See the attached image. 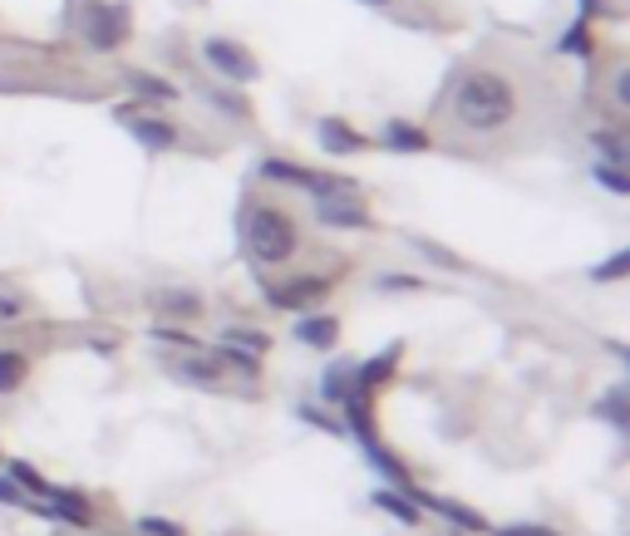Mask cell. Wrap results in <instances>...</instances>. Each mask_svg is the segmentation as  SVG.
Returning a JSON list of instances; mask_svg holds the SVG:
<instances>
[{"label":"cell","mask_w":630,"mask_h":536,"mask_svg":"<svg viewBox=\"0 0 630 536\" xmlns=\"http://www.w3.org/2000/svg\"><path fill=\"white\" fill-rule=\"evenodd\" d=\"M518 84H512L502 70H488V64H473V70L458 74L453 94H449V113L453 123L463 133H478V139H488V133H502L518 123Z\"/></svg>","instance_id":"1"},{"label":"cell","mask_w":630,"mask_h":536,"mask_svg":"<svg viewBox=\"0 0 630 536\" xmlns=\"http://www.w3.org/2000/svg\"><path fill=\"white\" fill-rule=\"evenodd\" d=\"M242 246L257 266H291L296 251H301V226L296 216L277 208V202L247 198L242 208Z\"/></svg>","instance_id":"2"},{"label":"cell","mask_w":630,"mask_h":536,"mask_svg":"<svg viewBox=\"0 0 630 536\" xmlns=\"http://www.w3.org/2000/svg\"><path fill=\"white\" fill-rule=\"evenodd\" d=\"M79 36H84V44L99 54L123 50L133 36V10L119 6V0H89L84 16H79Z\"/></svg>","instance_id":"3"},{"label":"cell","mask_w":630,"mask_h":536,"mask_svg":"<svg viewBox=\"0 0 630 536\" xmlns=\"http://www.w3.org/2000/svg\"><path fill=\"white\" fill-rule=\"evenodd\" d=\"M202 64H208V70H217L222 79H232V84H251V79L261 74V64L251 60L247 44H237V40H227V36L202 40Z\"/></svg>","instance_id":"4"},{"label":"cell","mask_w":630,"mask_h":536,"mask_svg":"<svg viewBox=\"0 0 630 536\" xmlns=\"http://www.w3.org/2000/svg\"><path fill=\"white\" fill-rule=\"evenodd\" d=\"M326 295H330L326 276H291V281H281V286H267V301L277 305V311H296V315L316 311Z\"/></svg>","instance_id":"5"},{"label":"cell","mask_w":630,"mask_h":536,"mask_svg":"<svg viewBox=\"0 0 630 536\" xmlns=\"http://www.w3.org/2000/svg\"><path fill=\"white\" fill-rule=\"evenodd\" d=\"M316 222L336 226V232H364L370 212H364L360 192H336V198H316Z\"/></svg>","instance_id":"6"},{"label":"cell","mask_w":630,"mask_h":536,"mask_svg":"<svg viewBox=\"0 0 630 536\" xmlns=\"http://www.w3.org/2000/svg\"><path fill=\"white\" fill-rule=\"evenodd\" d=\"M404 493L419 502V512H433V517H443V522H449V527H458V532H473V536L492 532L483 512L463 507V502H453V497H439V493H414V487H404Z\"/></svg>","instance_id":"7"},{"label":"cell","mask_w":630,"mask_h":536,"mask_svg":"<svg viewBox=\"0 0 630 536\" xmlns=\"http://www.w3.org/2000/svg\"><path fill=\"white\" fill-rule=\"evenodd\" d=\"M119 123H129L133 139L143 148H153V153L178 148V123H168V119H153V113H139V109H119Z\"/></svg>","instance_id":"8"},{"label":"cell","mask_w":630,"mask_h":536,"mask_svg":"<svg viewBox=\"0 0 630 536\" xmlns=\"http://www.w3.org/2000/svg\"><path fill=\"white\" fill-rule=\"evenodd\" d=\"M399 360H404V345H389V350H380V355H374V360L354 364V390H360V394H374V390H384V384L394 380Z\"/></svg>","instance_id":"9"},{"label":"cell","mask_w":630,"mask_h":536,"mask_svg":"<svg viewBox=\"0 0 630 536\" xmlns=\"http://www.w3.org/2000/svg\"><path fill=\"white\" fill-rule=\"evenodd\" d=\"M40 517L70 522V527H94V507H89V497L84 493H70V487H54L50 507H40Z\"/></svg>","instance_id":"10"},{"label":"cell","mask_w":630,"mask_h":536,"mask_svg":"<svg viewBox=\"0 0 630 536\" xmlns=\"http://www.w3.org/2000/svg\"><path fill=\"white\" fill-rule=\"evenodd\" d=\"M153 305L163 321H198L202 311H208V301H202L198 291L188 286H168V291H153Z\"/></svg>","instance_id":"11"},{"label":"cell","mask_w":630,"mask_h":536,"mask_svg":"<svg viewBox=\"0 0 630 536\" xmlns=\"http://www.w3.org/2000/svg\"><path fill=\"white\" fill-rule=\"evenodd\" d=\"M340 408H346L354 438H360L364 448H380V424H374V394H360V390H354Z\"/></svg>","instance_id":"12"},{"label":"cell","mask_w":630,"mask_h":536,"mask_svg":"<svg viewBox=\"0 0 630 536\" xmlns=\"http://www.w3.org/2000/svg\"><path fill=\"white\" fill-rule=\"evenodd\" d=\"M316 139H320V148H326V153H336V158H350V153H360V148L370 143L360 129H350L346 119H320V123H316Z\"/></svg>","instance_id":"13"},{"label":"cell","mask_w":630,"mask_h":536,"mask_svg":"<svg viewBox=\"0 0 630 536\" xmlns=\"http://www.w3.org/2000/svg\"><path fill=\"white\" fill-rule=\"evenodd\" d=\"M173 374L188 384H202V390H222V364L212 355H202V350H188L182 360H173Z\"/></svg>","instance_id":"14"},{"label":"cell","mask_w":630,"mask_h":536,"mask_svg":"<svg viewBox=\"0 0 630 536\" xmlns=\"http://www.w3.org/2000/svg\"><path fill=\"white\" fill-rule=\"evenodd\" d=\"M296 340H301V345H311V350H336L340 345V321H336V315L306 311L301 321H296Z\"/></svg>","instance_id":"15"},{"label":"cell","mask_w":630,"mask_h":536,"mask_svg":"<svg viewBox=\"0 0 630 536\" xmlns=\"http://www.w3.org/2000/svg\"><path fill=\"white\" fill-rule=\"evenodd\" d=\"M123 84L143 99V104H173L178 99V84L163 74H148V70H123Z\"/></svg>","instance_id":"16"},{"label":"cell","mask_w":630,"mask_h":536,"mask_svg":"<svg viewBox=\"0 0 630 536\" xmlns=\"http://www.w3.org/2000/svg\"><path fill=\"white\" fill-rule=\"evenodd\" d=\"M30 380V355L20 345H0V398L20 394Z\"/></svg>","instance_id":"17"},{"label":"cell","mask_w":630,"mask_h":536,"mask_svg":"<svg viewBox=\"0 0 630 536\" xmlns=\"http://www.w3.org/2000/svg\"><path fill=\"white\" fill-rule=\"evenodd\" d=\"M384 148H394V153H429L433 139L419 129V123H404V119H389L384 133H380Z\"/></svg>","instance_id":"18"},{"label":"cell","mask_w":630,"mask_h":536,"mask_svg":"<svg viewBox=\"0 0 630 536\" xmlns=\"http://www.w3.org/2000/svg\"><path fill=\"white\" fill-rule=\"evenodd\" d=\"M350 394H354V364L336 360L326 374H320V398H326V404H346Z\"/></svg>","instance_id":"19"},{"label":"cell","mask_w":630,"mask_h":536,"mask_svg":"<svg viewBox=\"0 0 630 536\" xmlns=\"http://www.w3.org/2000/svg\"><path fill=\"white\" fill-rule=\"evenodd\" d=\"M6 473H10V483H16L20 493H36V497H44V502L54 497V483H44L40 467H30L26 458H6Z\"/></svg>","instance_id":"20"},{"label":"cell","mask_w":630,"mask_h":536,"mask_svg":"<svg viewBox=\"0 0 630 536\" xmlns=\"http://www.w3.org/2000/svg\"><path fill=\"white\" fill-rule=\"evenodd\" d=\"M374 507L389 512V517H394V522H404V527H419V522H423L419 502L409 497V493H389V487H384V493H374Z\"/></svg>","instance_id":"21"},{"label":"cell","mask_w":630,"mask_h":536,"mask_svg":"<svg viewBox=\"0 0 630 536\" xmlns=\"http://www.w3.org/2000/svg\"><path fill=\"white\" fill-rule=\"evenodd\" d=\"M222 345H232V350H247V355H267V350H271V340L261 335V330L232 325V330H222Z\"/></svg>","instance_id":"22"},{"label":"cell","mask_w":630,"mask_h":536,"mask_svg":"<svg viewBox=\"0 0 630 536\" xmlns=\"http://www.w3.org/2000/svg\"><path fill=\"white\" fill-rule=\"evenodd\" d=\"M591 143H596V153H601V163L626 168V133H616V129H596V133H591Z\"/></svg>","instance_id":"23"},{"label":"cell","mask_w":630,"mask_h":536,"mask_svg":"<svg viewBox=\"0 0 630 536\" xmlns=\"http://www.w3.org/2000/svg\"><path fill=\"white\" fill-rule=\"evenodd\" d=\"M557 50H561V54H581V60H591V20H581V16H577V26H571L567 36L557 40Z\"/></svg>","instance_id":"24"},{"label":"cell","mask_w":630,"mask_h":536,"mask_svg":"<svg viewBox=\"0 0 630 536\" xmlns=\"http://www.w3.org/2000/svg\"><path fill=\"white\" fill-rule=\"evenodd\" d=\"M222 370H242V374H261V355H247V350H232V345H217L212 355Z\"/></svg>","instance_id":"25"},{"label":"cell","mask_w":630,"mask_h":536,"mask_svg":"<svg viewBox=\"0 0 630 536\" xmlns=\"http://www.w3.org/2000/svg\"><path fill=\"white\" fill-rule=\"evenodd\" d=\"M596 418H606L611 428L626 433V390H611V394H606L601 404H596Z\"/></svg>","instance_id":"26"},{"label":"cell","mask_w":630,"mask_h":536,"mask_svg":"<svg viewBox=\"0 0 630 536\" xmlns=\"http://www.w3.org/2000/svg\"><path fill=\"white\" fill-rule=\"evenodd\" d=\"M596 182H601L606 192H616V198H630V178H626V168H616V163H596Z\"/></svg>","instance_id":"27"},{"label":"cell","mask_w":630,"mask_h":536,"mask_svg":"<svg viewBox=\"0 0 630 536\" xmlns=\"http://www.w3.org/2000/svg\"><path fill=\"white\" fill-rule=\"evenodd\" d=\"M364 453H370V463L380 467V473H384V477H389V483H394V487H409V467L399 463V458H389L384 448H364Z\"/></svg>","instance_id":"28"},{"label":"cell","mask_w":630,"mask_h":536,"mask_svg":"<svg viewBox=\"0 0 630 536\" xmlns=\"http://www.w3.org/2000/svg\"><path fill=\"white\" fill-rule=\"evenodd\" d=\"M626 271H630V251H611V261L591 266V281H621Z\"/></svg>","instance_id":"29"},{"label":"cell","mask_w":630,"mask_h":536,"mask_svg":"<svg viewBox=\"0 0 630 536\" xmlns=\"http://www.w3.org/2000/svg\"><path fill=\"white\" fill-rule=\"evenodd\" d=\"M153 340H163V345H178V350H202L198 340L188 335V330H173V325H153Z\"/></svg>","instance_id":"30"},{"label":"cell","mask_w":630,"mask_h":536,"mask_svg":"<svg viewBox=\"0 0 630 536\" xmlns=\"http://www.w3.org/2000/svg\"><path fill=\"white\" fill-rule=\"evenodd\" d=\"M414 246L423 251L429 261H439V266H449V271H463V261L453 256V251H443V246H433V242H423V236H414Z\"/></svg>","instance_id":"31"},{"label":"cell","mask_w":630,"mask_h":536,"mask_svg":"<svg viewBox=\"0 0 630 536\" xmlns=\"http://www.w3.org/2000/svg\"><path fill=\"white\" fill-rule=\"evenodd\" d=\"M139 532L143 536H188L178 522H168V517H139Z\"/></svg>","instance_id":"32"},{"label":"cell","mask_w":630,"mask_h":536,"mask_svg":"<svg viewBox=\"0 0 630 536\" xmlns=\"http://www.w3.org/2000/svg\"><path fill=\"white\" fill-rule=\"evenodd\" d=\"M380 291H423V281L419 276H404V271H389V276L374 281Z\"/></svg>","instance_id":"33"},{"label":"cell","mask_w":630,"mask_h":536,"mask_svg":"<svg viewBox=\"0 0 630 536\" xmlns=\"http://www.w3.org/2000/svg\"><path fill=\"white\" fill-rule=\"evenodd\" d=\"M492 536H561L552 527H537V522H518V527H498Z\"/></svg>","instance_id":"34"},{"label":"cell","mask_w":630,"mask_h":536,"mask_svg":"<svg viewBox=\"0 0 630 536\" xmlns=\"http://www.w3.org/2000/svg\"><path fill=\"white\" fill-rule=\"evenodd\" d=\"M16 315H26V295L0 291V321H16Z\"/></svg>","instance_id":"35"},{"label":"cell","mask_w":630,"mask_h":536,"mask_svg":"<svg viewBox=\"0 0 630 536\" xmlns=\"http://www.w3.org/2000/svg\"><path fill=\"white\" fill-rule=\"evenodd\" d=\"M301 418H306V424H316V428H326V433H346V428L336 424V418H326V414H320V408H311V404H301Z\"/></svg>","instance_id":"36"},{"label":"cell","mask_w":630,"mask_h":536,"mask_svg":"<svg viewBox=\"0 0 630 536\" xmlns=\"http://www.w3.org/2000/svg\"><path fill=\"white\" fill-rule=\"evenodd\" d=\"M0 502H10V507H26V493H20V487L10 483L6 473H0Z\"/></svg>","instance_id":"37"},{"label":"cell","mask_w":630,"mask_h":536,"mask_svg":"<svg viewBox=\"0 0 630 536\" xmlns=\"http://www.w3.org/2000/svg\"><path fill=\"white\" fill-rule=\"evenodd\" d=\"M611 94H616V104H630V74L626 70H616V84H611Z\"/></svg>","instance_id":"38"},{"label":"cell","mask_w":630,"mask_h":536,"mask_svg":"<svg viewBox=\"0 0 630 536\" xmlns=\"http://www.w3.org/2000/svg\"><path fill=\"white\" fill-rule=\"evenodd\" d=\"M360 6H374V10H389V6H394V0H360Z\"/></svg>","instance_id":"39"}]
</instances>
